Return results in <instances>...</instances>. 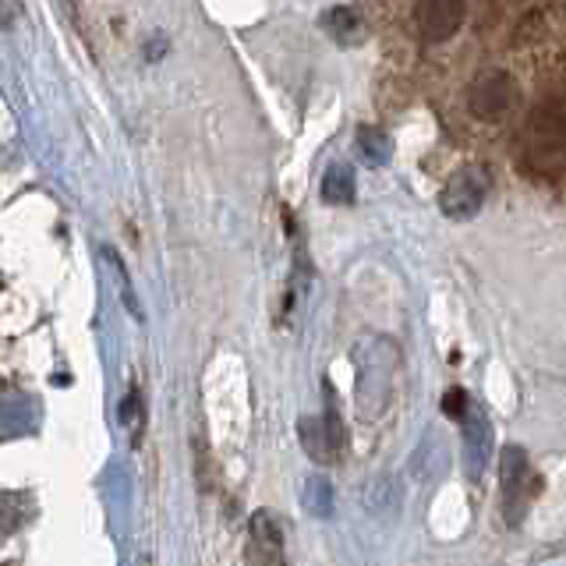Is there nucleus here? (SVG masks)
<instances>
[{
	"instance_id": "nucleus-1",
	"label": "nucleus",
	"mask_w": 566,
	"mask_h": 566,
	"mask_svg": "<svg viewBox=\"0 0 566 566\" xmlns=\"http://www.w3.org/2000/svg\"><path fill=\"white\" fill-rule=\"evenodd\" d=\"M524 159L531 170H566V96H548L524 124Z\"/></svg>"
},
{
	"instance_id": "nucleus-2",
	"label": "nucleus",
	"mask_w": 566,
	"mask_h": 566,
	"mask_svg": "<svg viewBox=\"0 0 566 566\" xmlns=\"http://www.w3.org/2000/svg\"><path fill=\"white\" fill-rule=\"evenodd\" d=\"M500 478H503V517L506 524H521L531 500L538 495V478L531 471L527 453L521 447H506Z\"/></svg>"
},
{
	"instance_id": "nucleus-3",
	"label": "nucleus",
	"mask_w": 566,
	"mask_h": 566,
	"mask_svg": "<svg viewBox=\"0 0 566 566\" xmlns=\"http://www.w3.org/2000/svg\"><path fill=\"white\" fill-rule=\"evenodd\" d=\"M485 195H489V177L482 170H457L447 185H442L439 195V209L442 217H450L457 223H464L471 217H478L485 206Z\"/></svg>"
},
{
	"instance_id": "nucleus-4",
	"label": "nucleus",
	"mask_w": 566,
	"mask_h": 566,
	"mask_svg": "<svg viewBox=\"0 0 566 566\" xmlns=\"http://www.w3.org/2000/svg\"><path fill=\"white\" fill-rule=\"evenodd\" d=\"M464 0H415V25L424 43H447L464 25Z\"/></svg>"
},
{
	"instance_id": "nucleus-5",
	"label": "nucleus",
	"mask_w": 566,
	"mask_h": 566,
	"mask_svg": "<svg viewBox=\"0 0 566 566\" xmlns=\"http://www.w3.org/2000/svg\"><path fill=\"white\" fill-rule=\"evenodd\" d=\"M510 103H513V78L506 71H482V75L471 82V93H468L471 114L495 120L510 111Z\"/></svg>"
},
{
	"instance_id": "nucleus-6",
	"label": "nucleus",
	"mask_w": 566,
	"mask_h": 566,
	"mask_svg": "<svg viewBox=\"0 0 566 566\" xmlns=\"http://www.w3.org/2000/svg\"><path fill=\"white\" fill-rule=\"evenodd\" d=\"M301 447H305L308 457L318 460V464L333 460L336 447H340V415L333 411V400H329L326 418H301Z\"/></svg>"
},
{
	"instance_id": "nucleus-7",
	"label": "nucleus",
	"mask_w": 566,
	"mask_h": 566,
	"mask_svg": "<svg viewBox=\"0 0 566 566\" xmlns=\"http://www.w3.org/2000/svg\"><path fill=\"white\" fill-rule=\"evenodd\" d=\"M248 559L276 563L283 559V527L270 510H255L248 524Z\"/></svg>"
},
{
	"instance_id": "nucleus-8",
	"label": "nucleus",
	"mask_w": 566,
	"mask_h": 566,
	"mask_svg": "<svg viewBox=\"0 0 566 566\" xmlns=\"http://www.w3.org/2000/svg\"><path fill=\"white\" fill-rule=\"evenodd\" d=\"M464 457H468V474L482 478L492 457V424L482 411H474V407L464 415Z\"/></svg>"
},
{
	"instance_id": "nucleus-9",
	"label": "nucleus",
	"mask_w": 566,
	"mask_h": 566,
	"mask_svg": "<svg viewBox=\"0 0 566 566\" xmlns=\"http://www.w3.org/2000/svg\"><path fill=\"white\" fill-rule=\"evenodd\" d=\"M323 29L329 32V40H336V43H358V40H361V32H365L361 14L354 11V8H347V4L329 8V11L323 14Z\"/></svg>"
},
{
	"instance_id": "nucleus-10",
	"label": "nucleus",
	"mask_w": 566,
	"mask_h": 566,
	"mask_svg": "<svg viewBox=\"0 0 566 566\" xmlns=\"http://www.w3.org/2000/svg\"><path fill=\"white\" fill-rule=\"evenodd\" d=\"M447 471V447H442L439 439H424L418 453H415V464H411V474L418 478L421 485L436 482V478Z\"/></svg>"
},
{
	"instance_id": "nucleus-11",
	"label": "nucleus",
	"mask_w": 566,
	"mask_h": 566,
	"mask_svg": "<svg viewBox=\"0 0 566 566\" xmlns=\"http://www.w3.org/2000/svg\"><path fill=\"white\" fill-rule=\"evenodd\" d=\"M323 202L350 206L354 202V174L347 164H333L323 177Z\"/></svg>"
},
{
	"instance_id": "nucleus-12",
	"label": "nucleus",
	"mask_w": 566,
	"mask_h": 566,
	"mask_svg": "<svg viewBox=\"0 0 566 566\" xmlns=\"http://www.w3.org/2000/svg\"><path fill=\"white\" fill-rule=\"evenodd\" d=\"M358 156L365 159L368 167L389 164V156H394V146H389L386 132L382 128H361L358 132Z\"/></svg>"
},
{
	"instance_id": "nucleus-13",
	"label": "nucleus",
	"mask_w": 566,
	"mask_h": 566,
	"mask_svg": "<svg viewBox=\"0 0 566 566\" xmlns=\"http://www.w3.org/2000/svg\"><path fill=\"white\" fill-rule=\"evenodd\" d=\"M305 506L315 513V517H329L333 513V485L323 474H315L305 482Z\"/></svg>"
},
{
	"instance_id": "nucleus-14",
	"label": "nucleus",
	"mask_w": 566,
	"mask_h": 566,
	"mask_svg": "<svg viewBox=\"0 0 566 566\" xmlns=\"http://www.w3.org/2000/svg\"><path fill=\"white\" fill-rule=\"evenodd\" d=\"M103 259H106V265H111V273L117 276V291H120V297H124V305H128V312H132L135 318H142V305H138V297H135V291H132V276H128V270L120 265V255L114 252V248H103Z\"/></svg>"
},
{
	"instance_id": "nucleus-15",
	"label": "nucleus",
	"mask_w": 566,
	"mask_h": 566,
	"mask_svg": "<svg viewBox=\"0 0 566 566\" xmlns=\"http://www.w3.org/2000/svg\"><path fill=\"white\" fill-rule=\"evenodd\" d=\"M442 411H447L450 418H457V421H464V415L471 411V400H468L464 389H450V394L442 397Z\"/></svg>"
},
{
	"instance_id": "nucleus-16",
	"label": "nucleus",
	"mask_w": 566,
	"mask_h": 566,
	"mask_svg": "<svg viewBox=\"0 0 566 566\" xmlns=\"http://www.w3.org/2000/svg\"><path fill=\"white\" fill-rule=\"evenodd\" d=\"M120 421L128 424V429H138L142 424V397L138 394H128L120 403Z\"/></svg>"
}]
</instances>
